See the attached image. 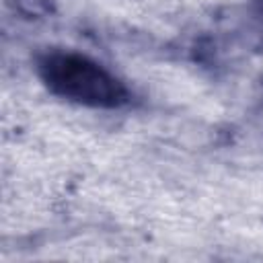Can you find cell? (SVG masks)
<instances>
[{
	"label": "cell",
	"instance_id": "1",
	"mask_svg": "<svg viewBox=\"0 0 263 263\" xmlns=\"http://www.w3.org/2000/svg\"><path fill=\"white\" fill-rule=\"evenodd\" d=\"M39 74L51 92L86 107L113 109L127 101L125 86L109 70L74 51H49L39 62Z\"/></svg>",
	"mask_w": 263,
	"mask_h": 263
}]
</instances>
